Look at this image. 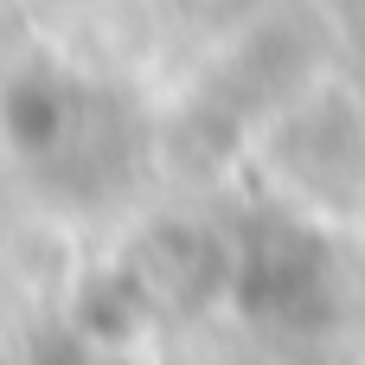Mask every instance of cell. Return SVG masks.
I'll use <instances>...</instances> for the list:
<instances>
[{
    "instance_id": "obj_1",
    "label": "cell",
    "mask_w": 365,
    "mask_h": 365,
    "mask_svg": "<svg viewBox=\"0 0 365 365\" xmlns=\"http://www.w3.org/2000/svg\"><path fill=\"white\" fill-rule=\"evenodd\" d=\"M237 295L250 314L269 321H314L327 314V257L302 231H257L237 263Z\"/></svg>"
},
{
    "instance_id": "obj_2",
    "label": "cell",
    "mask_w": 365,
    "mask_h": 365,
    "mask_svg": "<svg viewBox=\"0 0 365 365\" xmlns=\"http://www.w3.org/2000/svg\"><path fill=\"white\" fill-rule=\"evenodd\" d=\"M77 90L51 71H19L0 90V128L19 154H58L77 135Z\"/></svg>"
}]
</instances>
